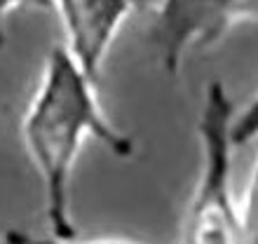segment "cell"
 <instances>
[{"label": "cell", "instance_id": "1", "mask_svg": "<svg viewBox=\"0 0 258 244\" xmlns=\"http://www.w3.org/2000/svg\"><path fill=\"white\" fill-rule=\"evenodd\" d=\"M87 139H96L122 160L134 155L132 136L122 134L103 113L96 82L56 45L49 49L38 89L21 117V141L42 183L49 235L59 239L78 237L71 214V181Z\"/></svg>", "mask_w": 258, "mask_h": 244}, {"label": "cell", "instance_id": "2", "mask_svg": "<svg viewBox=\"0 0 258 244\" xmlns=\"http://www.w3.org/2000/svg\"><path fill=\"white\" fill-rule=\"evenodd\" d=\"M197 134L202 162L185 216L183 244H249L246 216L232 186V153L242 141L223 82L214 80L204 89Z\"/></svg>", "mask_w": 258, "mask_h": 244}, {"label": "cell", "instance_id": "3", "mask_svg": "<svg viewBox=\"0 0 258 244\" xmlns=\"http://www.w3.org/2000/svg\"><path fill=\"white\" fill-rule=\"evenodd\" d=\"M256 17V0H157L150 40L169 75L188 54L214 47L232 26Z\"/></svg>", "mask_w": 258, "mask_h": 244}, {"label": "cell", "instance_id": "4", "mask_svg": "<svg viewBox=\"0 0 258 244\" xmlns=\"http://www.w3.org/2000/svg\"><path fill=\"white\" fill-rule=\"evenodd\" d=\"M66 42L61 47L82 73L99 85L103 64L136 0H52Z\"/></svg>", "mask_w": 258, "mask_h": 244}, {"label": "cell", "instance_id": "5", "mask_svg": "<svg viewBox=\"0 0 258 244\" xmlns=\"http://www.w3.org/2000/svg\"><path fill=\"white\" fill-rule=\"evenodd\" d=\"M5 244H139V242H129V239H117V237L80 239V235L71 239H59L54 235H33V232L26 230H7Z\"/></svg>", "mask_w": 258, "mask_h": 244}, {"label": "cell", "instance_id": "6", "mask_svg": "<svg viewBox=\"0 0 258 244\" xmlns=\"http://www.w3.org/2000/svg\"><path fill=\"white\" fill-rule=\"evenodd\" d=\"M52 10V0H0V45H5V24L14 10Z\"/></svg>", "mask_w": 258, "mask_h": 244}, {"label": "cell", "instance_id": "7", "mask_svg": "<svg viewBox=\"0 0 258 244\" xmlns=\"http://www.w3.org/2000/svg\"><path fill=\"white\" fill-rule=\"evenodd\" d=\"M141 3H143V0H136V5H141Z\"/></svg>", "mask_w": 258, "mask_h": 244}]
</instances>
